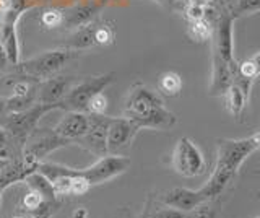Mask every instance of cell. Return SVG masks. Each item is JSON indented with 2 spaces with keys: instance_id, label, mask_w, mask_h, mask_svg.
Listing matches in <instances>:
<instances>
[{
  "instance_id": "cell-1",
  "label": "cell",
  "mask_w": 260,
  "mask_h": 218,
  "mask_svg": "<svg viewBox=\"0 0 260 218\" xmlns=\"http://www.w3.org/2000/svg\"><path fill=\"white\" fill-rule=\"evenodd\" d=\"M260 150V129L247 139H218L216 163L208 181L199 189L208 200H216L238 177V173L252 153Z\"/></svg>"
},
{
  "instance_id": "cell-2",
  "label": "cell",
  "mask_w": 260,
  "mask_h": 218,
  "mask_svg": "<svg viewBox=\"0 0 260 218\" xmlns=\"http://www.w3.org/2000/svg\"><path fill=\"white\" fill-rule=\"evenodd\" d=\"M124 117L138 129L154 131H171L177 124L176 114L165 106L161 95L143 83H135L128 90L124 101Z\"/></svg>"
},
{
  "instance_id": "cell-3",
  "label": "cell",
  "mask_w": 260,
  "mask_h": 218,
  "mask_svg": "<svg viewBox=\"0 0 260 218\" xmlns=\"http://www.w3.org/2000/svg\"><path fill=\"white\" fill-rule=\"evenodd\" d=\"M69 139H63L57 134L54 129H39L36 127L31 131L23 142L21 150V161L29 168L38 169V165L43 163L47 155L52 151L63 148L70 145Z\"/></svg>"
},
{
  "instance_id": "cell-4",
  "label": "cell",
  "mask_w": 260,
  "mask_h": 218,
  "mask_svg": "<svg viewBox=\"0 0 260 218\" xmlns=\"http://www.w3.org/2000/svg\"><path fill=\"white\" fill-rule=\"evenodd\" d=\"M78 55L77 51L70 49H55L47 51L39 55H35L28 60L18 62L13 69L18 70V74L29 77L36 82H44V80L54 77L57 72H60L70 60Z\"/></svg>"
},
{
  "instance_id": "cell-5",
  "label": "cell",
  "mask_w": 260,
  "mask_h": 218,
  "mask_svg": "<svg viewBox=\"0 0 260 218\" xmlns=\"http://www.w3.org/2000/svg\"><path fill=\"white\" fill-rule=\"evenodd\" d=\"M114 82V74H104V75H94L86 77L80 82H75L67 95L59 101V108L63 111H81L86 112L88 101L91 96L104 91L106 86H109Z\"/></svg>"
},
{
  "instance_id": "cell-6",
  "label": "cell",
  "mask_w": 260,
  "mask_h": 218,
  "mask_svg": "<svg viewBox=\"0 0 260 218\" xmlns=\"http://www.w3.org/2000/svg\"><path fill=\"white\" fill-rule=\"evenodd\" d=\"M54 109H59V104L35 103L32 106L23 109V111L7 114L2 120V124H0V127L7 129V131L10 132V135L15 137L16 140L24 142L26 135L38 127V122L41 120V117Z\"/></svg>"
},
{
  "instance_id": "cell-7",
  "label": "cell",
  "mask_w": 260,
  "mask_h": 218,
  "mask_svg": "<svg viewBox=\"0 0 260 218\" xmlns=\"http://www.w3.org/2000/svg\"><path fill=\"white\" fill-rule=\"evenodd\" d=\"M173 168L184 177H195L207 171V161L197 145L187 137H182L173 151Z\"/></svg>"
},
{
  "instance_id": "cell-8",
  "label": "cell",
  "mask_w": 260,
  "mask_h": 218,
  "mask_svg": "<svg viewBox=\"0 0 260 218\" xmlns=\"http://www.w3.org/2000/svg\"><path fill=\"white\" fill-rule=\"evenodd\" d=\"M130 166V158L124 155H106L101 157L94 165L80 169V174L89 182V185H98L108 182L109 179L125 173Z\"/></svg>"
},
{
  "instance_id": "cell-9",
  "label": "cell",
  "mask_w": 260,
  "mask_h": 218,
  "mask_svg": "<svg viewBox=\"0 0 260 218\" xmlns=\"http://www.w3.org/2000/svg\"><path fill=\"white\" fill-rule=\"evenodd\" d=\"M109 122H111V117H108L106 114L103 116L89 114L88 131L83 137H80L75 143L96 157H106L108 155V143H106V140H108Z\"/></svg>"
},
{
  "instance_id": "cell-10",
  "label": "cell",
  "mask_w": 260,
  "mask_h": 218,
  "mask_svg": "<svg viewBox=\"0 0 260 218\" xmlns=\"http://www.w3.org/2000/svg\"><path fill=\"white\" fill-rule=\"evenodd\" d=\"M140 131L127 117H111L108 127V155H119L122 150L130 147L137 132Z\"/></svg>"
},
{
  "instance_id": "cell-11",
  "label": "cell",
  "mask_w": 260,
  "mask_h": 218,
  "mask_svg": "<svg viewBox=\"0 0 260 218\" xmlns=\"http://www.w3.org/2000/svg\"><path fill=\"white\" fill-rule=\"evenodd\" d=\"M161 204L166 207H173L176 210H181L184 213H189L195 210L199 205L205 204L207 199L202 196V192L187 189V188H174L169 189L161 196Z\"/></svg>"
},
{
  "instance_id": "cell-12",
  "label": "cell",
  "mask_w": 260,
  "mask_h": 218,
  "mask_svg": "<svg viewBox=\"0 0 260 218\" xmlns=\"http://www.w3.org/2000/svg\"><path fill=\"white\" fill-rule=\"evenodd\" d=\"M73 83H75V78L60 77V75H54L51 78L44 80V82H39L36 103L59 104V101L63 98L65 95H67V91L70 90Z\"/></svg>"
},
{
  "instance_id": "cell-13",
  "label": "cell",
  "mask_w": 260,
  "mask_h": 218,
  "mask_svg": "<svg viewBox=\"0 0 260 218\" xmlns=\"http://www.w3.org/2000/svg\"><path fill=\"white\" fill-rule=\"evenodd\" d=\"M89 126V114L81 111H67L65 116L57 122L54 131L63 139H69L75 143L80 137H83Z\"/></svg>"
},
{
  "instance_id": "cell-14",
  "label": "cell",
  "mask_w": 260,
  "mask_h": 218,
  "mask_svg": "<svg viewBox=\"0 0 260 218\" xmlns=\"http://www.w3.org/2000/svg\"><path fill=\"white\" fill-rule=\"evenodd\" d=\"M258 75H260V51L255 52L252 57L238 64V70H236V74H234L233 85L238 86L244 93V96L249 100L252 85H254V80Z\"/></svg>"
},
{
  "instance_id": "cell-15",
  "label": "cell",
  "mask_w": 260,
  "mask_h": 218,
  "mask_svg": "<svg viewBox=\"0 0 260 218\" xmlns=\"http://www.w3.org/2000/svg\"><path fill=\"white\" fill-rule=\"evenodd\" d=\"M23 182H26L28 189L38 192L39 196L43 197L46 202H49V204H60L59 196L55 194L52 182L49 181L43 173H39L38 169H36V171H32L31 174H28L26 177H24V181H23Z\"/></svg>"
},
{
  "instance_id": "cell-16",
  "label": "cell",
  "mask_w": 260,
  "mask_h": 218,
  "mask_svg": "<svg viewBox=\"0 0 260 218\" xmlns=\"http://www.w3.org/2000/svg\"><path fill=\"white\" fill-rule=\"evenodd\" d=\"M100 10V7H96L93 4L88 5H78L75 9L65 10L63 12V26L67 28H81L91 23L94 18L96 12Z\"/></svg>"
},
{
  "instance_id": "cell-17",
  "label": "cell",
  "mask_w": 260,
  "mask_h": 218,
  "mask_svg": "<svg viewBox=\"0 0 260 218\" xmlns=\"http://www.w3.org/2000/svg\"><path fill=\"white\" fill-rule=\"evenodd\" d=\"M94 23H88V25L77 29L75 35H72L67 41L63 43V49L70 51H81L86 47L94 46Z\"/></svg>"
},
{
  "instance_id": "cell-18",
  "label": "cell",
  "mask_w": 260,
  "mask_h": 218,
  "mask_svg": "<svg viewBox=\"0 0 260 218\" xmlns=\"http://www.w3.org/2000/svg\"><path fill=\"white\" fill-rule=\"evenodd\" d=\"M221 5L234 20L260 12V0H221Z\"/></svg>"
},
{
  "instance_id": "cell-19",
  "label": "cell",
  "mask_w": 260,
  "mask_h": 218,
  "mask_svg": "<svg viewBox=\"0 0 260 218\" xmlns=\"http://www.w3.org/2000/svg\"><path fill=\"white\" fill-rule=\"evenodd\" d=\"M182 91V78L176 72L169 70L158 77V93L168 98H176Z\"/></svg>"
},
{
  "instance_id": "cell-20",
  "label": "cell",
  "mask_w": 260,
  "mask_h": 218,
  "mask_svg": "<svg viewBox=\"0 0 260 218\" xmlns=\"http://www.w3.org/2000/svg\"><path fill=\"white\" fill-rule=\"evenodd\" d=\"M223 98H224L226 111L234 117H241L244 108H246V104L249 103V100L244 96V93L236 85H231L228 88V91L223 95Z\"/></svg>"
},
{
  "instance_id": "cell-21",
  "label": "cell",
  "mask_w": 260,
  "mask_h": 218,
  "mask_svg": "<svg viewBox=\"0 0 260 218\" xmlns=\"http://www.w3.org/2000/svg\"><path fill=\"white\" fill-rule=\"evenodd\" d=\"M187 33H189L190 39L195 43H207L213 36V23L208 18L189 21L187 25Z\"/></svg>"
},
{
  "instance_id": "cell-22",
  "label": "cell",
  "mask_w": 260,
  "mask_h": 218,
  "mask_svg": "<svg viewBox=\"0 0 260 218\" xmlns=\"http://www.w3.org/2000/svg\"><path fill=\"white\" fill-rule=\"evenodd\" d=\"M108 96H106L103 91L96 93L91 96V100L88 101V106H86V112L88 114H96V116H103L106 114V111H108Z\"/></svg>"
},
{
  "instance_id": "cell-23",
  "label": "cell",
  "mask_w": 260,
  "mask_h": 218,
  "mask_svg": "<svg viewBox=\"0 0 260 218\" xmlns=\"http://www.w3.org/2000/svg\"><path fill=\"white\" fill-rule=\"evenodd\" d=\"M41 25L47 29H54L63 25V12L57 9H47L41 15Z\"/></svg>"
},
{
  "instance_id": "cell-24",
  "label": "cell",
  "mask_w": 260,
  "mask_h": 218,
  "mask_svg": "<svg viewBox=\"0 0 260 218\" xmlns=\"http://www.w3.org/2000/svg\"><path fill=\"white\" fill-rule=\"evenodd\" d=\"M187 218H219V212L213 205V200H208L187 213Z\"/></svg>"
},
{
  "instance_id": "cell-25",
  "label": "cell",
  "mask_w": 260,
  "mask_h": 218,
  "mask_svg": "<svg viewBox=\"0 0 260 218\" xmlns=\"http://www.w3.org/2000/svg\"><path fill=\"white\" fill-rule=\"evenodd\" d=\"M114 43V29L109 25H96L94 26V44L109 46Z\"/></svg>"
},
{
  "instance_id": "cell-26",
  "label": "cell",
  "mask_w": 260,
  "mask_h": 218,
  "mask_svg": "<svg viewBox=\"0 0 260 218\" xmlns=\"http://www.w3.org/2000/svg\"><path fill=\"white\" fill-rule=\"evenodd\" d=\"M148 218H187V213L181 212V210H176L173 207H161L156 208L154 212L148 215Z\"/></svg>"
},
{
  "instance_id": "cell-27",
  "label": "cell",
  "mask_w": 260,
  "mask_h": 218,
  "mask_svg": "<svg viewBox=\"0 0 260 218\" xmlns=\"http://www.w3.org/2000/svg\"><path fill=\"white\" fill-rule=\"evenodd\" d=\"M205 15H207V9H203V7L187 5V4H185V7H184V17H185L187 23L205 18Z\"/></svg>"
},
{
  "instance_id": "cell-28",
  "label": "cell",
  "mask_w": 260,
  "mask_h": 218,
  "mask_svg": "<svg viewBox=\"0 0 260 218\" xmlns=\"http://www.w3.org/2000/svg\"><path fill=\"white\" fill-rule=\"evenodd\" d=\"M10 66V60H8V55H7V51L4 49V46L0 44V72H5Z\"/></svg>"
},
{
  "instance_id": "cell-29",
  "label": "cell",
  "mask_w": 260,
  "mask_h": 218,
  "mask_svg": "<svg viewBox=\"0 0 260 218\" xmlns=\"http://www.w3.org/2000/svg\"><path fill=\"white\" fill-rule=\"evenodd\" d=\"M215 0H185L187 5H195V7H203V9H208V7L213 5Z\"/></svg>"
},
{
  "instance_id": "cell-30",
  "label": "cell",
  "mask_w": 260,
  "mask_h": 218,
  "mask_svg": "<svg viewBox=\"0 0 260 218\" xmlns=\"http://www.w3.org/2000/svg\"><path fill=\"white\" fill-rule=\"evenodd\" d=\"M7 114H8L7 112V98L0 96V124H2V120Z\"/></svg>"
},
{
  "instance_id": "cell-31",
  "label": "cell",
  "mask_w": 260,
  "mask_h": 218,
  "mask_svg": "<svg viewBox=\"0 0 260 218\" xmlns=\"http://www.w3.org/2000/svg\"><path fill=\"white\" fill-rule=\"evenodd\" d=\"M72 218H88V210L83 208V207H80L72 213Z\"/></svg>"
},
{
  "instance_id": "cell-32",
  "label": "cell",
  "mask_w": 260,
  "mask_h": 218,
  "mask_svg": "<svg viewBox=\"0 0 260 218\" xmlns=\"http://www.w3.org/2000/svg\"><path fill=\"white\" fill-rule=\"evenodd\" d=\"M8 160H0V171H2V168L5 166V163H7Z\"/></svg>"
},
{
  "instance_id": "cell-33",
  "label": "cell",
  "mask_w": 260,
  "mask_h": 218,
  "mask_svg": "<svg viewBox=\"0 0 260 218\" xmlns=\"http://www.w3.org/2000/svg\"><path fill=\"white\" fill-rule=\"evenodd\" d=\"M13 218H28V215H15Z\"/></svg>"
},
{
  "instance_id": "cell-34",
  "label": "cell",
  "mask_w": 260,
  "mask_h": 218,
  "mask_svg": "<svg viewBox=\"0 0 260 218\" xmlns=\"http://www.w3.org/2000/svg\"><path fill=\"white\" fill-rule=\"evenodd\" d=\"M2 194H4V192H2V191H0V200H2Z\"/></svg>"
},
{
  "instance_id": "cell-35",
  "label": "cell",
  "mask_w": 260,
  "mask_h": 218,
  "mask_svg": "<svg viewBox=\"0 0 260 218\" xmlns=\"http://www.w3.org/2000/svg\"><path fill=\"white\" fill-rule=\"evenodd\" d=\"M258 197H260V191H258Z\"/></svg>"
},
{
  "instance_id": "cell-36",
  "label": "cell",
  "mask_w": 260,
  "mask_h": 218,
  "mask_svg": "<svg viewBox=\"0 0 260 218\" xmlns=\"http://www.w3.org/2000/svg\"><path fill=\"white\" fill-rule=\"evenodd\" d=\"M146 218H148V216H146Z\"/></svg>"
},
{
  "instance_id": "cell-37",
  "label": "cell",
  "mask_w": 260,
  "mask_h": 218,
  "mask_svg": "<svg viewBox=\"0 0 260 218\" xmlns=\"http://www.w3.org/2000/svg\"><path fill=\"white\" fill-rule=\"evenodd\" d=\"M258 218H260V216H258Z\"/></svg>"
}]
</instances>
